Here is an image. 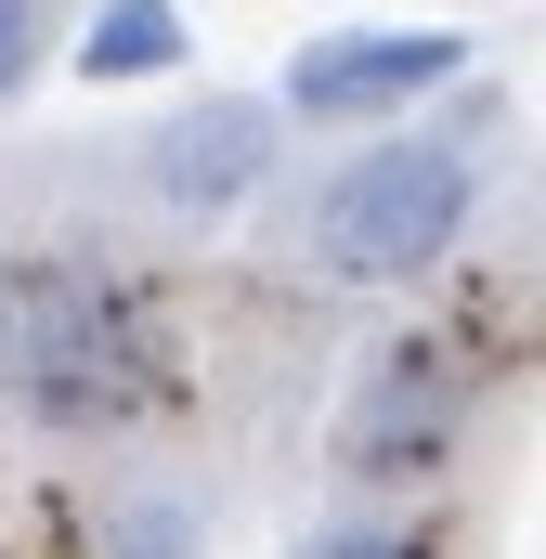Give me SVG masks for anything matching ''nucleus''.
I'll use <instances>...</instances> for the list:
<instances>
[{
    "label": "nucleus",
    "mask_w": 546,
    "mask_h": 559,
    "mask_svg": "<svg viewBox=\"0 0 546 559\" xmlns=\"http://www.w3.org/2000/svg\"><path fill=\"white\" fill-rule=\"evenodd\" d=\"M0 286H13V261H0Z\"/></svg>",
    "instance_id": "9d476101"
},
{
    "label": "nucleus",
    "mask_w": 546,
    "mask_h": 559,
    "mask_svg": "<svg viewBox=\"0 0 546 559\" xmlns=\"http://www.w3.org/2000/svg\"><path fill=\"white\" fill-rule=\"evenodd\" d=\"M482 195H495L482 118H391L299 195V274L312 286H416L468 248Z\"/></svg>",
    "instance_id": "f257e3e1"
},
{
    "label": "nucleus",
    "mask_w": 546,
    "mask_h": 559,
    "mask_svg": "<svg viewBox=\"0 0 546 559\" xmlns=\"http://www.w3.org/2000/svg\"><path fill=\"white\" fill-rule=\"evenodd\" d=\"M39 52H52V13H39V0H0V105L39 79Z\"/></svg>",
    "instance_id": "1a4fd4ad"
},
{
    "label": "nucleus",
    "mask_w": 546,
    "mask_h": 559,
    "mask_svg": "<svg viewBox=\"0 0 546 559\" xmlns=\"http://www.w3.org/2000/svg\"><path fill=\"white\" fill-rule=\"evenodd\" d=\"M468 442V378L429 352V338H391L365 378H352V404H339V481H429L442 455Z\"/></svg>",
    "instance_id": "20e7f679"
},
{
    "label": "nucleus",
    "mask_w": 546,
    "mask_h": 559,
    "mask_svg": "<svg viewBox=\"0 0 546 559\" xmlns=\"http://www.w3.org/2000/svg\"><path fill=\"white\" fill-rule=\"evenodd\" d=\"M0 391L52 429H131L182 391L169 325L105 261H26L0 286Z\"/></svg>",
    "instance_id": "f03ea898"
},
{
    "label": "nucleus",
    "mask_w": 546,
    "mask_h": 559,
    "mask_svg": "<svg viewBox=\"0 0 546 559\" xmlns=\"http://www.w3.org/2000/svg\"><path fill=\"white\" fill-rule=\"evenodd\" d=\"M273 169H286V105H261V92H209L169 131H143V195L169 222H235Z\"/></svg>",
    "instance_id": "39448f33"
},
{
    "label": "nucleus",
    "mask_w": 546,
    "mask_h": 559,
    "mask_svg": "<svg viewBox=\"0 0 546 559\" xmlns=\"http://www.w3.org/2000/svg\"><path fill=\"white\" fill-rule=\"evenodd\" d=\"M195 547H209L195 495H156V481H143V495L105 508V559H195Z\"/></svg>",
    "instance_id": "0eeeda50"
},
{
    "label": "nucleus",
    "mask_w": 546,
    "mask_h": 559,
    "mask_svg": "<svg viewBox=\"0 0 546 559\" xmlns=\"http://www.w3.org/2000/svg\"><path fill=\"white\" fill-rule=\"evenodd\" d=\"M182 52H195V26H182V0H105V13L79 26V52H66V66H79L92 92H118V79H169Z\"/></svg>",
    "instance_id": "423d86ee"
},
{
    "label": "nucleus",
    "mask_w": 546,
    "mask_h": 559,
    "mask_svg": "<svg viewBox=\"0 0 546 559\" xmlns=\"http://www.w3.org/2000/svg\"><path fill=\"white\" fill-rule=\"evenodd\" d=\"M468 66H482L468 26H325L286 52L273 105L299 131H391V118H429L442 92H468Z\"/></svg>",
    "instance_id": "7ed1b4c3"
},
{
    "label": "nucleus",
    "mask_w": 546,
    "mask_h": 559,
    "mask_svg": "<svg viewBox=\"0 0 546 559\" xmlns=\"http://www.w3.org/2000/svg\"><path fill=\"white\" fill-rule=\"evenodd\" d=\"M286 559H429L416 521H325V534H299Z\"/></svg>",
    "instance_id": "6e6552de"
}]
</instances>
